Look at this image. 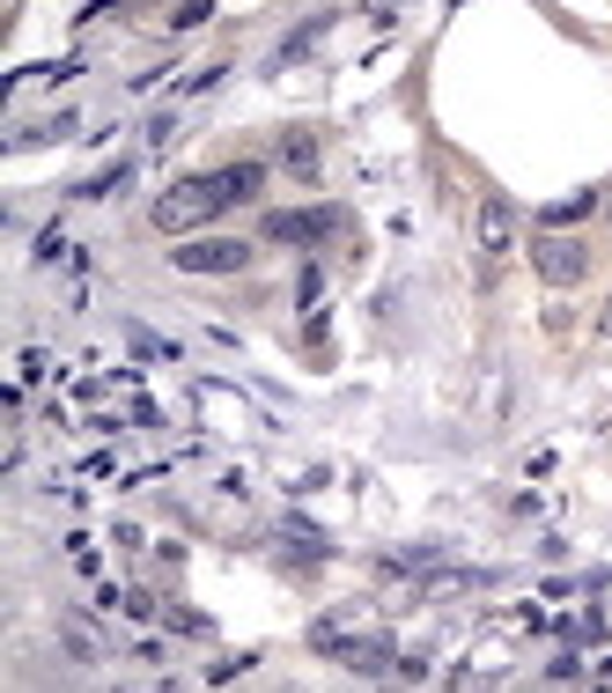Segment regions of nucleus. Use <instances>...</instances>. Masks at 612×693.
<instances>
[{
	"label": "nucleus",
	"instance_id": "nucleus-14",
	"mask_svg": "<svg viewBox=\"0 0 612 693\" xmlns=\"http://www.w3.org/2000/svg\"><path fill=\"white\" fill-rule=\"evenodd\" d=\"M59 251H67V229L52 222V229H45V237H37V258H59Z\"/></svg>",
	"mask_w": 612,
	"mask_h": 693
},
{
	"label": "nucleus",
	"instance_id": "nucleus-11",
	"mask_svg": "<svg viewBox=\"0 0 612 693\" xmlns=\"http://www.w3.org/2000/svg\"><path fill=\"white\" fill-rule=\"evenodd\" d=\"M207 15H215V0H177V8H171V30H199Z\"/></svg>",
	"mask_w": 612,
	"mask_h": 693
},
{
	"label": "nucleus",
	"instance_id": "nucleus-13",
	"mask_svg": "<svg viewBox=\"0 0 612 693\" xmlns=\"http://www.w3.org/2000/svg\"><path fill=\"white\" fill-rule=\"evenodd\" d=\"M318 30H325V23H303V30H295V37H288V45H281V59H303V52L318 45Z\"/></svg>",
	"mask_w": 612,
	"mask_h": 693
},
{
	"label": "nucleus",
	"instance_id": "nucleus-9",
	"mask_svg": "<svg viewBox=\"0 0 612 693\" xmlns=\"http://www.w3.org/2000/svg\"><path fill=\"white\" fill-rule=\"evenodd\" d=\"M590 207H598V193H568V199H554V207L539 215V229H576Z\"/></svg>",
	"mask_w": 612,
	"mask_h": 693
},
{
	"label": "nucleus",
	"instance_id": "nucleus-1",
	"mask_svg": "<svg viewBox=\"0 0 612 693\" xmlns=\"http://www.w3.org/2000/svg\"><path fill=\"white\" fill-rule=\"evenodd\" d=\"M229 207H237V199H229L221 170H207V177H177L171 193L147 207V222H155V229H177V237H185V229L215 222V215H229Z\"/></svg>",
	"mask_w": 612,
	"mask_h": 693
},
{
	"label": "nucleus",
	"instance_id": "nucleus-7",
	"mask_svg": "<svg viewBox=\"0 0 612 693\" xmlns=\"http://www.w3.org/2000/svg\"><path fill=\"white\" fill-rule=\"evenodd\" d=\"M221 185H229V199H237V207H244V199L266 193V163H229V170H221Z\"/></svg>",
	"mask_w": 612,
	"mask_h": 693
},
{
	"label": "nucleus",
	"instance_id": "nucleus-5",
	"mask_svg": "<svg viewBox=\"0 0 612 693\" xmlns=\"http://www.w3.org/2000/svg\"><path fill=\"white\" fill-rule=\"evenodd\" d=\"M516 244V207L502 193H488L480 199V251H488V258H502V251Z\"/></svg>",
	"mask_w": 612,
	"mask_h": 693
},
{
	"label": "nucleus",
	"instance_id": "nucleus-10",
	"mask_svg": "<svg viewBox=\"0 0 612 693\" xmlns=\"http://www.w3.org/2000/svg\"><path fill=\"white\" fill-rule=\"evenodd\" d=\"M125 346H133V354H147V362H177V346L163 340V332H147V324H133V318H125Z\"/></svg>",
	"mask_w": 612,
	"mask_h": 693
},
{
	"label": "nucleus",
	"instance_id": "nucleus-2",
	"mask_svg": "<svg viewBox=\"0 0 612 693\" xmlns=\"http://www.w3.org/2000/svg\"><path fill=\"white\" fill-rule=\"evenodd\" d=\"M532 273H539L546 288H576L590 273V244L568 237V229H539V237H532Z\"/></svg>",
	"mask_w": 612,
	"mask_h": 693
},
{
	"label": "nucleus",
	"instance_id": "nucleus-6",
	"mask_svg": "<svg viewBox=\"0 0 612 693\" xmlns=\"http://www.w3.org/2000/svg\"><path fill=\"white\" fill-rule=\"evenodd\" d=\"M281 170L310 185V177H318V133H288V141H281Z\"/></svg>",
	"mask_w": 612,
	"mask_h": 693
},
{
	"label": "nucleus",
	"instance_id": "nucleus-8",
	"mask_svg": "<svg viewBox=\"0 0 612 693\" xmlns=\"http://www.w3.org/2000/svg\"><path fill=\"white\" fill-rule=\"evenodd\" d=\"M125 185H133V163H111V170L81 177V185H74V199H111V193H125Z\"/></svg>",
	"mask_w": 612,
	"mask_h": 693
},
{
	"label": "nucleus",
	"instance_id": "nucleus-3",
	"mask_svg": "<svg viewBox=\"0 0 612 693\" xmlns=\"http://www.w3.org/2000/svg\"><path fill=\"white\" fill-rule=\"evenodd\" d=\"M177 273H244L251 266V237H193L171 251Z\"/></svg>",
	"mask_w": 612,
	"mask_h": 693
},
{
	"label": "nucleus",
	"instance_id": "nucleus-12",
	"mask_svg": "<svg viewBox=\"0 0 612 693\" xmlns=\"http://www.w3.org/2000/svg\"><path fill=\"white\" fill-rule=\"evenodd\" d=\"M318 296H325V273H318V266H303V280H295V302H303V310H318Z\"/></svg>",
	"mask_w": 612,
	"mask_h": 693
},
{
	"label": "nucleus",
	"instance_id": "nucleus-4",
	"mask_svg": "<svg viewBox=\"0 0 612 693\" xmlns=\"http://www.w3.org/2000/svg\"><path fill=\"white\" fill-rule=\"evenodd\" d=\"M340 222H347L340 207H288V215H266V244L310 251V244H325V237H332Z\"/></svg>",
	"mask_w": 612,
	"mask_h": 693
},
{
	"label": "nucleus",
	"instance_id": "nucleus-16",
	"mask_svg": "<svg viewBox=\"0 0 612 693\" xmlns=\"http://www.w3.org/2000/svg\"><path fill=\"white\" fill-rule=\"evenodd\" d=\"M125 8H133V0H125Z\"/></svg>",
	"mask_w": 612,
	"mask_h": 693
},
{
	"label": "nucleus",
	"instance_id": "nucleus-15",
	"mask_svg": "<svg viewBox=\"0 0 612 693\" xmlns=\"http://www.w3.org/2000/svg\"><path fill=\"white\" fill-rule=\"evenodd\" d=\"M598 332H605V340H612V302H605V318H598Z\"/></svg>",
	"mask_w": 612,
	"mask_h": 693
}]
</instances>
